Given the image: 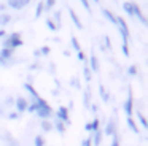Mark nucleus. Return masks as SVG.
<instances>
[{
	"label": "nucleus",
	"mask_w": 148,
	"mask_h": 146,
	"mask_svg": "<svg viewBox=\"0 0 148 146\" xmlns=\"http://www.w3.org/2000/svg\"><path fill=\"white\" fill-rule=\"evenodd\" d=\"M24 46V40L21 32H11L10 35L3 38V43H2V48H8V49H18V48Z\"/></svg>",
	"instance_id": "obj_1"
},
{
	"label": "nucleus",
	"mask_w": 148,
	"mask_h": 146,
	"mask_svg": "<svg viewBox=\"0 0 148 146\" xmlns=\"http://www.w3.org/2000/svg\"><path fill=\"white\" fill-rule=\"evenodd\" d=\"M35 103H37L35 114L40 117V119H49V117H51L53 114H54V111H53L51 105H49V103H48V102H46L43 97L37 98V100H35Z\"/></svg>",
	"instance_id": "obj_2"
},
{
	"label": "nucleus",
	"mask_w": 148,
	"mask_h": 146,
	"mask_svg": "<svg viewBox=\"0 0 148 146\" xmlns=\"http://www.w3.org/2000/svg\"><path fill=\"white\" fill-rule=\"evenodd\" d=\"M134 94H132V86L127 87V97H126L124 103H123V111H124L126 117H132L134 116Z\"/></svg>",
	"instance_id": "obj_3"
},
{
	"label": "nucleus",
	"mask_w": 148,
	"mask_h": 146,
	"mask_svg": "<svg viewBox=\"0 0 148 146\" xmlns=\"http://www.w3.org/2000/svg\"><path fill=\"white\" fill-rule=\"evenodd\" d=\"M116 27L119 29L121 40H124V41L131 40V32H129V25H127V22H126V19H123L121 16H116Z\"/></svg>",
	"instance_id": "obj_4"
},
{
	"label": "nucleus",
	"mask_w": 148,
	"mask_h": 146,
	"mask_svg": "<svg viewBox=\"0 0 148 146\" xmlns=\"http://www.w3.org/2000/svg\"><path fill=\"white\" fill-rule=\"evenodd\" d=\"M116 127H118V124H116V117L115 116H112V117H108V121H107V124H105V127H103V135L105 136H113L115 133H118L116 132Z\"/></svg>",
	"instance_id": "obj_5"
},
{
	"label": "nucleus",
	"mask_w": 148,
	"mask_h": 146,
	"mask_svg": "<svg viewBox=\"0 0 148 146\" xmlns=\"http://www.w3.org/2000/svg\"><path fill=\"white\" fill-rule=\"evenodd\" d=\"M13 105H14V110H16V113L23 114V113H26V111H27L29 102H27V98H26V97H21V95H19V97L14 98Z\"/></svg>",
	"instance_id": "obj_6"
},
{
	"label": "nucleus",
	"mask_w": 148,
	"mask_h": 146,
	"mask_svg": "<svg viewBox=\"0 0 148 146\" xmlns=\"http://www.w3.org/2000/svg\"><path fill=\"white\" fill-rule=\"evenodd\" d=\"M69 111H70V110H69L67 106H59L58 110H56V119L62 121L65 126H69V124H70V116H69Z\"/></svg>",
	"instance_id": "obj_7"
},
{
	"label": "nucleus",
	"mask_w": 148,
	"mask_h": 146,
	"mask_svg": "<svg viewBox=\"0 0 148 146\" xmlns=\"http://www.w3.org/2000/svg\"><path fill=\"white\" fill-rule=\"evenodd\" d=\"M132 18L138 19V21H140L143 25H148L147 18H145V14L142 13V8L138 6V3H135V2H132Z\"/></svg>",
	"instance_id": "obj_8"
},
{
	"label": "nucleus",
	"mask_w": 148,
	"mask_h": 146,
	"mask_svg": "<svg viewBox=\"0 0 148 146\" xmlns=\"http://www.w3.org/2000/svg\"><path fill=\"white\" fill-rule=\"evenodd\" d=\"M67 11H69V16H70V19H72V22H73V25L78 29V30H81V29H83V22L80 21V16L77 14V11H75L72 6H67Z\"/></svg>",
	"instance_id": "obj_9"
},
{
	"label": "nucleus",
	"mask_w": 148,
	"mask_h": 146,
	"mask_svg": "<svg viewBox=\"0 0 148 146\" xmlns=\"http://www.w3.org/2000/svg\"><path fill=\"white\" fill-rule=\"evenodd\" d=\"M88 62H89V63H88V67H89L91 72H92V73H97V72H99V68H100V65H99V59H97V56H96L94 53L89 56Z\"/></svg>",
	"instance_id": "obj_10"
},
{
	"label": "nucleus",
	"mask_w": 148,
	"mask_h": 146,
	"mask_svg": "<svg viewBox=\"0 0 148 146\" xmlns=\"http://www.w3.org/2000/svg\"><path fill=\"white\" fill-rule=\"evenodd\" d=\"M102 138H103L102 129H97L96 132H92V135H91V143H92V146H100Z\"/></svg>",
	"instance_id": "obj_11"
},
{
	"label": "nucleus",
	"mask_w": 148,
	"mask_h": 146,
	"mask_svg": "<svg viewBox=\"0 0 148 146\" xmlns=\"http://www.w3.org/2000/svg\"><path fill=\"white\" fill-rule=\"evenodd\" d=\"M13 56H14L13 49H8V48H2V49H0V57H2L3 60H7L8 63H10V60L13 59Z\"/></svg>",
	"instance_id": "obj_12"
},
{
	"label": "nucleus",
	"mask_w": 148,
	"mask_h": 146,
	"mask_svg": "<svg viewBox=\"0 0 148 146\" xmlns=\"http://www.w3.org/2000/svg\"><path fill=\"white\" fill-rule=\"evenodd\" d=\"M24 89H26V91L29 92L30 95H32V100H37V98H40V97H42V95H40L38 92H37V89L34 87V86L30 84V83H24Z\"/></svg>",
	"instance_id": "obj_13"
},
{
	"label": "nucleus",
	"mask_w": 148,
	"mask_h": 146,
	"mask_svg": "<svg viewBox=\"0 0 148 146\" xmlns=\"http://www.w3.org/2000/svg\"><path fill=\"white\" fill-rule=\"evenodd\" d=\"M51 53V48L48 46V44H45V46L38 48V49L34 51V56L35 57H42V56H48V54Z\"/></svg>",
	"instance_id": "obj_14"
},
{
	"label": "nucleus",
	"mask_w": 148,
	"mask_h": 146,
	"mask_svg": "<svg viewBox=\"0 0 148 146\" xmlns=\"http://www.w3.org/2000/svg\"><path fill=\"white\" fill-rule=\"evenodd\" d=\"M102 14H103V18H105L107 21H110L113 25H116V16L113 14L108 8H102Z\"/></svg>",
	"instance_id": "obj_15"
},
{
	"label": "nucleus",
	"mask_w": 148,
	"mask_h": 146,
	"mask_svg": "<svg viewBox=\"0 0 148 146\" xmlns=\"http://www.w3.org/2000/svg\"><path fill=\"white\" fill-rule=\"evenodd\" d=\"M5 5H7L8 8L14 10V11H19V10H23V8H24V6L21 5L19 0H7V3H5Z\"/></svg>",
	"instance_id": "obj_16"
},
{
	"label": "nucleus",
	"mask_w": 148,
	"mask_h": 146,
	"mask_svg": "<svg viewBox=\"0 0 148 146\" xmlns=\"http://www.w3.org/2000/svg\"><path fill=\"white\" fill-rule=\"evenodd\" d=\"M135 116H137V119H138V122H140V126L143 127V129H148V121H147L145 114L142 113L140 110H135Z\"/></svg>",
	"instance_id": "obj_17"
},
{
	"label": "nucleus",
	"mask_w": 148,
	"mask_h": 146,
	"mask_svg": "<svg viewBox=\"0 0 148 146\" xmlns=\"http://www.w3.org/2000/svg\"><path fill=\"white\" fill-rule=\"evenodd\" d=\"M83 106L84 108L91 106V91H89V87H86L83 92Z\"/></svg>",
	"instance_id": "obj_18"
},
{
	"label": "nucleus",
	"mask_w": 148,
	"mask_h": 146,
	"mask_svg": "<svg viewBox=\"0 0 148 146\" xmlns=\"http://www.w3.org/2000/svg\"><path fill=\"white\" fill-rule=\"evenodd\" d=\"M99 94H100V98H102L103 103H108L110 95H108V92H107V89H105V86H103V84H99Z\"/></svg>",
	"instance_id": "obj_19"
},
{
	"label": "nucleus",
	"mask_w": 148,
	"mask_h": 146,
	"mask_svg": "<svg viewBox=\"0 0 148 146\" xmlns=\"http://www.w3.org/2000/svg\"><path fill=\"white\" fill-rule=\"evenodd\" d=\"M53 129H56L59 133H65V130H67V126H65L62 121H58V119H56L54 122H53Z\"/></svg>",
	"instance_id": "obj_20"
},
{
	"label": "nucleus",
	"mask_w": 148,
	"mask_h": 146,
	"mask_svg": "<svg viewBox=\"0 0 148 146\" xmlns=\"http://www.w3.org/2000/svg\"><path fill=\"white\" fill-rule=\"evenodd\" d=\"M40 127H42V130L43 132H51L53 130V122L49 119H42V122H40Z\"/></svg>",
	"instance_id": "obj_21"
},
{
	"label": "nucleus",
	"mask_w": 148,
	"mask_h": 146,
	"mask_svg": "<svg viewBox=\"0 0 148 146\" xmlns=\"http://www.w3.org/2000/svg\"><path fill=\"white\" fill-rule=\"evenodd\" d=\"M10 22H11V14H8V13H2L0 14V25L2 27H7Z\"/></svg>",
	"instance_id": "obj_22"
},
{
	"label": "nucleus",
	"mask_w": 148,
	"mask_h": 146,
	"mask_svg": "<svg viewBox=\"0 0 148 146\" xmlns=\"http://www.w3.org/2000/svg\"><path fill=\"white\" fill-rule=\"evenodd\" d=\"M126 122H127V127L132 130V132L138 133V126H137V122L134 121V117H126Z\"/></svg>",
	"instance_id": "obj_23"
},
{
	"label": "nucleus",
	"mask_w": 148,
	"mask_h": 146,
	"mask_svg": "<svg viewBox=\"0 0 148 146\" xmlns=\"http://www.w3.org/2000/svg\"><path fill=\"white\" fill-rule=\"evenodd\" d=\"M83 76H84V79H86V83H91V79H92V72L89 70L88 63H84V67H83Z\"/></svg>",
	"instance_id": "obj_24"
},
{
	"label": "nucleus",
	"mask_w": 148,
	"mask_h": 146,
	"mask_svg": "<svg viewBox=\"0 0 148 146\" xmlns=\"http://www.w3.org/2000/svg\"><path fill=\"white\" fill-rule=\"evenodd\" d=\"M70 46L73 48L77 53H78V51H81V44H80V41H78V38L75 37V35H72V37H70Z\"/></svg>",
	"instance_id": "obj_25"
},
{
	"label": "nucleus",
	"mask_w": 148,
	"mask_h": 146,
	"mask_svg": "<svg viewBox=\"0 0 148 146\" xmlns=\"http://www.w3.org/2000/svg\"><path fill=\"white\" fill-rule=\"evenodd\" d=\"M61 18H62V14H61V10H58V11H54V14H53V22H54L56 25H58V29H61Z\"/></svg>",
	"instance_id": "obj_26"
},
{
	"label": "nucleus",
	"mask_w": 148,
	"mask_h": 146,
	"mask_svg": "<svg viewBox=\"0 0 148 146\" xmlns=\"http://www.w3.org/2000/svg\"><path fill=\"white\" fill-rule=\"evenodd\" d=\"M56 2H58V0H43V8H45V11H51V10L54 8Z\"/></svg>",
	"instance_id": "obj_27"
},
{
	"label": "nucleus",
	"mask_w": 148,
	"mask_h": 146,
	"mask_svg": "<svg viewBox=\"0 0 148 146\" xmlns=\"http://www.w3.org/2000/svg\"><path fill=\"white\" fill-rule=\"evenodd\" d=\"M34 146H46V141L43 135H35L34 136Z\"/></svg>",
	"instance_id": "obj_28"
},
{
	"label": "nucleus",
	"mask_w": 148,
	"mask_h": 146,
	"mask_svg": "<svg viewBox=\"0 0 148 146\" xmlns=\"http://www.w3.org/2000/svg\"><path fill=\"white\" fill-rule=\"evenodd\" d=\"M43 13H45V8H43V0H42V2H38V5H37V8H35V19L42 18Z\"/></svg>",
	"instance_id": "obj_29"
},
{
	"label": "nucleus",
	"mask_w": 148,
	"mask_h": 146,
	"mask_svg": "<svg viewBox=\"0 0 148 146\" xmlns=\"http://www.w3.org/2000/svg\"><path fill=\"white\" fill-rule=\"evenodd\" d=\"M123 10H124L126 14L132 18V2H124L123 3Z\"/></svg>",
	"instance_id": "obj_30"
},
{
	"label": "nucleus",
	"mask_w": 148,
	"mask_h": 146,
	"mask_svg": "<svg viewBox=\"0 0 148 146\" xmlns=\"http://www.w3.org/2000/svg\"><path fill=\"white\" fill-rule=\"evenodd\" d=\"M121 51H123V54H124L126 57H129V41H124V40H121Z\"/></svg>",
	"instance_id": "obj_31"
},
{
	"label": "nucleus",
	"mask_w": 148,
	"mask_h": 146,
	"mask_svg": "<svg viewBox=\"0 0 148 146\" xmlns=\"http://www.w3.org/2000/svg\"><path fill=\"white\" fill-rule=\"evenodd\" d=\"M45 24H46V27H48L51 32H56V30H58V25H56L54 22H53V19H51V18H46Z\"/></svg>",
	"instance_id": "obj_32"
},
{
	"label": "nucleus",
	"mask_w": 148,
	"mask_h": 146,
	"mask_svg": "<svg viewBox=\"0 0 148 146\" xmlns=\"http://www.w3.org/2000/svg\"><path fill=\"white\" fill-rule=\"evenodd\" d=\"M91 126H92V132H96L97 129H100V121H99V117H97V116L91 121ZM92 132H91V133H92Z\"/></svg>",
	"instance_id": "obj_33"
},
{
	"label": "nucleus",
	"mask_w": 148,
	"mask_h": 146,
	"mask_svg": "<svg viewBox=\"0 0 148 146\" xmlns=\"http://www.w3.org/2000/svg\"><path fill=\"white\" fill-rule=\"evenodd\" d=\"M137 72H138V67L137 65H134V63L129 65V68H127V75L129 76H135V75H137Z\"/></svg>",
	"instance_id": "obj_34"
},
{
	"label": "nucleus",
	"mask_w": 148,
	"mask_h": 146,
	"mask_svg": "<svg viewBox=\"0 0 148 146\" xmlns=\"http://www.w3.org/2000/svg\"><path fill=\"white\" fill-rule=\"evenodd\" d=\"M110 146H121V140H119L118 133H115V135L112 136V143H110Z\"/></svg>",
	"instance_id": "obj_35"
},
{
	"label": "nucleus",
	"mask_w": 148,
	"mask_h": 146,
	"mask_svg": "<svg viewBox=\"0 0 148 146\" xmlns=\"http://www.w3.org/2000/svg\"><path fill=\"white\" fill-rule=\"evenodd\" d=\"M77 57H78V60H80V62H84V63H86L88 57H86V54H84L83 51H78V53H77Z\"/></svg>",
	"instance_id": "obj_36"
},
{
	"label": "nucleus",
	"mask_w": 148,
	"mask_h": 146,
	"mask_svg": "<svg viewBox=\"0 0 148 146\" xmlns=\"http://www.w3.org/2000/svg\"><path fill=\"white\" fill-rule=\"evenodd\" d=\"M80 3L83 5V8L86 10L88 13H91V5H89V0H80Z\"/></svg>",
	"instance_id": "obj_37"
},
{
	"label": "nucleus",
	"mask_w": 148,
	"mask_h": 146,
	"mask_svg": "<svg viewBox=\"0 0 148 146\" xmlns=\"http://www.w3.org/2000/svg\"><path fill=\"white\" fill-rule=\"evenodd\" d=\"M7 117H8V119H19L21 114H19V113H16V111H13V113H8V114H7Z\"/></svg>",
	"instance_id": "obj_38"
},
{
	"label": "nucleus",
	"mask_w": 148,
	"mask_h": 146,
	"mask_svg": "<svg viewBox=\"0 0 148 146\" xmlns=\"http://www.w3.org/2000/svg\"><path fill=\"white\" fill-rule=\"evenodd\" d=\"M103 40H105V48H107V49H110V48H112V40H110V37H108V35H105Z\"/></svg>",
	"instance_id": "obj_39"
},
{
	"label": "nucleus",
	"mask_w": 148,
	"mask_h": 146,
	"mask_svg": "<svg viewBox=\"0 0 148 146\" xmlns=\"http://www.w3.org/2000/svg\"><path fill=\"white\" fill-rule=\"evenodd\" d=\"M70 86H73L75 89H80V81H78L77 78H73V79H70Z\"/></svg>",
	"instance_id": "obj_40"
},
{
	"label": "nucleus",
	"mask_w": 148,
	"mask_h": 146,
	"mask_svg": "<svg viewBox=\"0 0 148 146\" xmlns=\"http://www.w3.org/2000/svg\"><path fill=\"white\" fill-rule=\"evenodd\" d=\"M81 146H92V143H91V136L84 138V140H83V143H81Z\"/></svg>",
	"instance_id": "obj_41"
},
{
	"label": "nucleus",
	"mask_w": 148,
	"mask_h": 146,
	"mask_svg": "<svg viewBox=\"0 0 148 146\" xmlns=\"http://www.w3.org/2000/svg\"><path fill=\"white\" fill-rule=\"evenodd\" d=\"M84 130H86V132H92V126H91V122L84 124Z\"/></svg>",
	"instance_id": "obj_42"
},
{
	"label": "nucleus",
	"mask_w": 148,
	"mask_h": 146,
	"mask_svg": "<svg viewBox=\"0 0 148 146\" xmlns=\"http://www.w3.org/2000/svg\"><path fill=\"white\" fill-rule=\"evenodd\" d=\"M7 35H8V33L3 30V29H0V40H3V38L7 37Z\"/></svg>",
	"instance_id": "obj_43"
},
{
	"label": "nucleus",
	"mask_w": 148,
	"mask_h": 146,
	"mask_svg": "<svg viewBox=\"0 0 148 146\" xmlns=\"http://www.w3.org/2000/svg\"><path fill=\"white\" fill-rule=\"evenodd\" d=\"M19 2H21V5H23V6H27L32 0H19Z\"/></svg>",
	"instance_id": "obj_44"
},
{
	"label": "nucleus",
	"mask_w": 148,
	"mask_h": 146,
	"mask_svg": "<svg viewBox=\"0 0 148 146\" xmlns=\"http://www.w3.org/2000/svg\"><path fill=\"white\" fill-rule=\"evenodd\" d=\"M7 65H8V62H7V60H3L2 57H0V67H7Z\"/></svg>",
	"instance_id": "obj_45"
},
{
	"label": "nucleus",
	"mask_w": 148,
	"mask_h": 146,
	"mask_svg": "<svg viewBox=\"0 0 148 146\" xmlns=\"http://www.w3.org/2000/svg\"><path fill=\"white\" fill-rule=\"evenodd\" d=\"M5 10H7V5H5V3H0V11L5 13Z\"/></svg>",
	"instance_id": "obj_46"
},
{
	"label": "nucleus",
	"mask_w": 148,
	"mask_h": 146,
	"mask_svg": "<svg viewBox=\"0 0 148 146\" xmlns=\"http://www.w3.org/2000/svg\"><path fill=\"white\" fill-rule=\"evenodd\" d=\"M94 2H96V3H99V2H100V0H94Z\"/></svg>",
	"instance_id": "obj_47"
}]
</instances>
